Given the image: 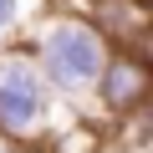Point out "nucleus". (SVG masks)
Wrapping results in <instances>:
<instances>
[{
	"instance_id": "1",
	"label": "nucleus",
	"mask_w": 153,
	"mask_h": 153,
	"mask_svg": "<svg viewBox=\"0 0 153 153\" xmlns=\"http://www.w3.org/2000/svg\"><path fill=\"white\" fill-rule=\"evenodd\" d=\"M46 71L56 76L61 87L92 82V76L102 71V36L87 31V26H61V31H51V41H46Z\"/></svg>"
},
{
	"instance_id": "2",
	"label": "nucleus",
	"mask_w": 153,
	"mask_h": 153,
	"mask_svg": "<svg viewBox=\"0 0 153 153\" xmlns=\"http://www.w3.org/2000/svg\"><path fill=\"white\" fill-rule=\"evenodd\" d=\"M41 112V82H36V71L31 61L21 56H0V123L26 133Z\"/></svg>"
},
{
	"instance_id": "3",
	"label": "nucleus",
	"mask_w": 153,
	"mask_h": 153,
	"mask_svg": "<svg viewBox=\"0 0 153 153\" xmlns=\"http://www.w3.org/2000/svg\"><path fill=\"white\" fill-rule=\"evenodd\" d=\"M138 92H143V71L138 66H123V61H112L107 66V102H138Z\"/></svg>"
},
{
	"instance_id": "4",
	"label": "nucleus",
	"mask_w": 153,
	"mask_h": 153,
	"mask_svg": "<svg viewBox=\"0 0 153 153\" xmlns=\"http://www.w3.org/2000/svg\"><path fill=\"white\" fill-rule=\"evenodd\" d=\"M10 16H16V0H0V31L10 26Z\"/></svg>"
}]
</instances>
